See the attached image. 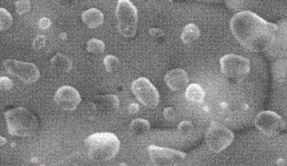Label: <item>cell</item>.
I'll list each match as a JSON object with an SVG mask.
<instances>
[{"instance_id":"obj_1","label":"cell","mask_w":287,"mask_h":166,"mask_svg":"<svg viewBox=\"0 0 287 166\" xmlns=\"http://www.w3.org/2000/svg\"><path fill=\"white\" fill-rule=\"evenodd\" d=\"M230 28L235 39L249 51L260 53L273 45L278 32V27L261 18L250 11H242L235 15Z\"/></svg>"},{"instance_id":"obj_2","label":"cell","mask_w":287,"mask_h":166,"mask_svg":"<svg viewBox=\"0 0 287 166\" xmlns=\"http://www.w3.org/2000/svg\"><path fill=\"white\" fill-rule=\"evenodd\" d=\"M88 157L94 162H107L113 159L120 149V141L112 133H93L85 140Z\"/></svg>"},{"instance_id":"obj_3","label":"cell","mask_w":287,"mask_h":166,"mask_svg":"<svg viewBox=\"0 0 287 166\" xmlns=\"http://www.w3.org/2000/svg\"><path fill=\"white\" fill-rule=\"evenodd\" d=\"M8 133L13 136L28 137L37 132L39 121L24 107H17L5 113Z\"/></svg>"},{"instance_id":"obj_4","label":"cell","mask_w":287,"mask_h":166,"mask_svg":"<svg viewBox=\"0 0 287 166\" xmlns=\"http://www.w3.org/2000/svg\"><path fill=\"white\" fill-rule=\"evenodd\" d=\"M224 76L233 84H238L246 79L251 71L250 61L238 55L229 54L220 59Z\"/></svg>"},{"instance_id":"obj_5","label":"cell","mask_w":287,"mask_h":166,"mask_svg":"<svg viewBox=\"0 0 287 166\" xmlns=\"http://www.w3.org/2000/svg\"><path fill=\"white\" fill-rule=\"evenodd\" d=\"M116 17L119 33L126 38L135 37L138 24V12L130 0H118Z\"/></svg>"},{"instance_id":"obj_6","label":"cell","mask_w":287,"mask_h":166,"mask_svg":"<svg viewBox=\"0 0 287 166\" xmlns=\"http://www.w3.org/2000/svg\"><path fill=\"white\" fill-rule=\"evenodd\" d=\"M235 139L234 133L222 124L212 122L206 132V144L210 151L219 153L228 148Z\"/></svg>"},{"instance_id":"obj_7","label":"cell","mask_w":287,"mask_h":166,"mask_svg":"<svg viewBox=\"0 0 287 166\" xmlns=\"http://www.w3.org/2000/svg\"><path fill=\"white\" fill-rule=\"evenodd\" d=\"M132 92L144 107L154 109L159 104V93L157 88L145 77H139L132 83Z\"/></svg>"},{"instance_id":"obj_8","label":"cell","mask_w":287,"mask_h":166,"mask_svg":"<svg viewBox=\"0 0 287 166\" xmlns=\"http://www.w3.org/2000/svg\"><path fill=\"white\" fill-rule=\"evenodd\" d=\"M4 67L7 73L19 77L23 83L34 84L40 79V70L32 63L7 59L4 62Z\"/></svg>"},{"instance_id":"obj_9","label":"cell","mask_w":287,"mask_h":166,"mask_svg":"<svg viewBox=\"0 0 287 166\" xmlns=\"http://www.w3.org/2000/svg\"><path fill=\"white\" fill-rule=\"evenodd\" d=\"M152 163L157 166H175L182 165L186 154L171 148L150 146L147 148Z\"/></svg>"},{"instance_id":"obj_10","label":"cell","mask_w":287,"mask_h":166,"mask_svg":"<svg viewBox=\"0 0 287 166\" xmlns=\"http://www.w3.org/2000/svg\"><path fill=\"white\" fill-rule=\"evenodd\" d=\"M256 128L267 136H276L286 129V122L272 111H264L258 113L255 120Z\"/></svg>"},{"instance_id":"obj_11","label":"cell","mask_w":287,"mask_h":166,"mask_svg":"<svg viewBox=\"0 0 287 166\" xmlns=\"http://www.w3.org/2000/svg\"><path fill=\"white\" fill-rule=\"evenodd\" d=\"M54 100L62 110L72 112L78 108L82 99L76 88L70 86H64L59 88Z\"/></svg>"},{"instance_id":"obj_12","label":"cell","mask_w":287,"mask_h":166,"mask_svg":"<svg viewBox=\"0 0 287 166\" xmlns=\"http://www.w3.org/2000/svg\"><path fill=\"white\" fill-rule=\"evenodd\" d=\"M92 107L96 113L102 116H110L119 109V98L115 94H102L94 97Z\"/></svg>"},{"instance_id":"obj_13","label":"cell","mask_w":287,"mask_h":166,"mask_svg":"<svg viewBox=\"0 0 287 166\" xmlns=\"http://www.w3.org/2000/svg\"><path fill=\"white\" fill-rule=\"evenodd\" d=\"M164 81L172 91L180 92L188 86L189 77L184 70L176 68L170 70L166 73L164 76Z\"/></svg>"},{"instance_id":"obj_14","label":"cell","mask_w":287,"mask_h":166,"mask_svg":"<svg viewBox=\"0 0 287 166\" xmlns=\"http://www.w3.org/2000/svg\"><path fill=\"white\" fill-rule=\"evenodd\" d=\"M82 20L87 27L94 29L104 23V15L98 8H90L82 14Z\"/></svg>"},{"instance_id":"obj_15","label":"cell","mask_w":287,"mask_h":166,"mask_svg":"<svg viewBox=\"0 0 287 166\" xmlns=\"http://www.w3.org/2000/svg\"><path fill=\"white\" fill-rule=\"evenodd\" d=\"M51 66L53 68L59 73H67L72 69L73 64L72 61L68 56H66L63 54H57L52 60H51Z\"/></svg>"},{"instance_id":"obj_16","label":"cell","mask_w":287,"mask_h":166,"mask_svg":"<svg viewBox=\"0 0 287 166\" xmlns=\"http://www.w3.org/2000/svg\"><path fill=\"white\" fill-rule=\"evenodd\" d=\"M205 90L203 89L201 86H199L197 84H192L186 88L185 97L190 102L200 104L205 99Z\"/></svg>"},{"instance_id":"obj_17","label":"cell","mask_w":287,"mask_h":166,"mask_svg":"<svg viewBox=\"0 0 287 166\" xmlns=\"http://www.w3.org/2000/svg\"><path fill=\"white\" fill-rule=\"evenodd\" d=\"M130 133L134 136H142L150 131V124L147 120L137 118L131 122Z\"/></svg>"},{"instance_id":"obj_18","label":"cell","mask_w":287,"mask_h":166,"mask_svg":"<svg viewBox=\"0 0 287 166\" xmlns=\"http://www.w3.org/2000/svg\"><path fill=\"white\" fill-rule=\"evenodd\" d=\"M200 29L195 24H188L184 28L181 39L184 44H191L200 37Z\"/></svg>"},{"instance_id":"obj_19","label":"cell","mask_w":287,"mask_h":166,"mask_svg":"<svg viewBox=\"0 0 287 166\" xmlns=\"http://www.w3.org/2000/svg\"><path fill=\"white\" fill-rule=\"evenodd\" d=\"M104 48L105 46H104V42L97 38H92L89 40L86 45V51L88 53L96 54V55L103 53Z\"/></svg>"},{"instance_id":"obj_20","label":"cell","mask_w":287,"mask_h":166,"mask_svg":"<svg viewBox=\"0 0 287 166\" xmlns=\"http://www.w3.org/2000/svg\"><path fill=\"white\" fill-rule=\"evenodd\" d=\"M0 30L5 31L10 28L13 23V18L5 8L0 9Z\"/></svg>"},{"instance_id":"obj_21","label":"cell","mask_w":287,"mask_h":166,"mask_svg":"<svg viewBox=\"0 0 287 166\" xmlns=\"http://www.w3.org/2000/svg\"><path fill=\"white\" fill-rule=\"evenodd\" d=\"M104 66L107 72L113 73L120 66V61L115 55H106L104 59Z\"/></svg>"},{"instance_id":"obj_22","label":"cell","mask_w":287,"mask_h":166,"mask_svg":"<svg viewBox=\"0 0 287 166\" xmlns=\"http://www.w3.org/2000/svg\"><path fill=\"white\" fill-rule=\"evenodd\" d=\"M15 6L18 15H24L31 9V4L29 0H18L15 2Z\"/></svg>"},{"instance_id":"obj_23","label":"cell","mask_w":287,"mask_h":166,"mask_svg":"<svg viewBox=\"0 0 287 166\" xmlns=\"http://www.w3.org/2000/svg\"><path fill=\"white\" fill-rule=\"evenodd\" d=\"M193 131V124L189 121H183L179 124L178 126V132L183 135V136H187Z\"/></svg>"},{"instance_id":"obj_24","label":"cell","mask_w":287,"mask_h":166,"mask_svg":"<svg viewBox=\"0 0 287 166\" xmlns=\"http://www.w3.org/2000/svg\"><path fill=\"white\" fill-rule=\"evenodd\" d=\"M14 87L13 82L12 80L6 76H2L0 77V87H1V91H9L10 89H12Z\"/></svg>"},{"instance_id":"obj_25","label":"cell","mask_w":287,"mask_h":166,"mask_svg":"<svg viewBox=\"0 0 287 166\" xmlns=\"http://www.w3.org/2000/svg\"><path fill=\"white\" fill-rule=\"evenodd\" d=\"M46 38L45 36H39L33 41V48L35 50H40L46 46Z\"/></svg>"},{"instance_id":"obj_26","label":"cell","mask_w":287,"mask_h":166,"mask_svg":"<svg viewBox=\"0 0 287 166\" xmlns=\"http://www.w3.org/2000/svg\"><path fill=\"white\" fill-rule=\"evenodd\" d=\"M55 3H57L59 6L65 8H70V7H74L78 0H53Z\"/></svg>"},{"instance_id":"obj_27","label":"cell","mask_w":287,"mask_h":166,"mask_svg":"<svg viewBox=\"0 0 287 166\" xmlns=\"http://www.w3.org/2000/svg\"><path fill=\"white\" fill-rule=\"evenodd\" d=\"M164 117L168 121H173L176 118V111L173 107H166L164 111Z\"/></svg>"},{"instance_id":"obj_28","label":"cell","mask_w":287,"mask_h":166,"mask_svg":"<svg viewBox=\"0 0 287 166\" xmlns=\"http://www.w3.org/2000/svg\"><path fill=\"white\" fill-rule=\"evenodd\" d=\"M149 33L154 38H157V39L163 38L164 37L163 31L161 29H159V28H150Z\"/></svg>"},{"instance_id":"obj_29","label":"cell","mask_w":287,"mask_h":166,"mask_svg":"<svg viewBox=\"0 0 287 166\" xmlns=\"http://www.w3.org/2000/svg\"><path fill=\"white\" fill-rule=\"evenodd\" d=\"M39 25H40V27L41 29L46 30V29H48L51 26V21L48 18H43L40 20Z\"/></svg>"},{"instance_id":"obj_30","label":"cell","mask_w":287,"mask_h":166,"mask_svg":"<svg viewBox=\"0 0 287 166\" xmlns=\"http://www.w3.org/2000/svg\"><path fill=\"white\" fill-rule=\"evenodd\" d=\"M138 111H139V106L135 103L131 104L130 107H129V113L135 114V113H138Z\"/></svg>"},{"instance_id":"obj_31","label":"cell","mask_w":287,"mask_h":166,"mask_svg":"<svg viewBox=\"0 0 287 166\" xmlns=\"http://www.w3.org/2000/svg\"><path fill=\"white\" fill-rule=\"evenodd\" d=\"M0 140H1V144H0V146H1V147L5 146V145L7 144V139H6V138H4L3 136H1V137H0Z\"/></svg>"},{"instance_id":"obj_32","label":"cell","mask_w":287,"mask_h":166,"mask_svg":"<svg viewBox=\"0 0 287 166\" xmlns=\"http://www.w3.org/2000/svg\"><path fill=\"white\" fill-rule=\"evenodd\" d=\"M164 1H168V2H171V1H173V0H164Z\"/></svg>"}]
</instances>
